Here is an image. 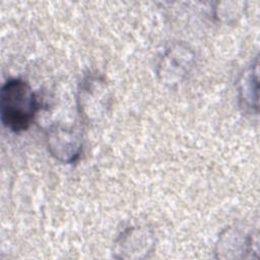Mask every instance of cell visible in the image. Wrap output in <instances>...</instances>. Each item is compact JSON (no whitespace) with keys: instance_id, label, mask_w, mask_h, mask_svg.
<instances>
[{"instance_id":"6da1fadb","label":"cell","mask_w":260,"mask_h":260,"mask_svg":"<svg viewBox=\"0 0 260 260\" xmlns=\"http://www.w3.org/2000/svg\"><path fill=\"white\" fill-rule=\"evenodd\" d=\"M40 108L30 85L20 78L8 79L0 92L1 122L8 130L25 131L32 123Z\"/></svg>"},{"instance_id":"7a4b0ae2","label":"cell","mask_w":260,"mask_h":260,"mask_svg":"<svg viewBox=\"0 0 260 260\" xmlns=\"http://www.w3.org/2000/svg\"><path fill=\"white\" fill-rule=\"evenodd\" d=\"M111 94L105 79L96 74L85 76L78 87L77 107L87 123L100 121L110 107Z\"/></svg>"},{"instance_id":"3957f363","label":"cell","mask_w":260,"mask_h":260,"mask_svg":"<svg viewBox=\"0 0 260 260\" xmlns=\"http://www.w3.org/2000/svg\"><path fill=\"white\" fill-rule=\"evenodd\" d=\"M47 146L52 156L61 162H74L82 149V133L76 126L53 125L47 133Z\"/></svg>"},{"instance_id":"277c9868","label":"cell","mask_w":260,"mask_h":260,"mask_svg":"<svg viewBox=\"0 0 260 260\" xmlns=\"http://www.w3.org/2000/svg\"><path fill=\"white\" fill-rule=\"evenodd\" d=\"M153 248L154 238L149 229L131 226L116 240L114 254L119 259H143L148 257Z\"/></svg>"},{"instance_id":"5b68a950","label":"cell","mask_w":260,"mask_h":260,"mask_svg":"<svg viewBox=\"0 0 260 260\" xmlns=\"http://www.w3.org/2000/svg\"><path fill=\"white\" fill-rule=\"evenodd\" d=\"M193 63V52L186 46L175 45L169 48L160 58L157 75L166 84H177L185 78Z\"/></svg>"},{"instance_id":"8992f818","label":"cell","mask_w":260,"mask_h":260,"mask_svg":"<svg viewBox=\"0 0 260 260\" xmlns=\"http://www.w3.org/2000/svg\"><path fill=\"white\" fill-rule=\"evenodd\" d=\"M254 241L246 233L240 230L230 228L226 229L218 238L215 247L217 258L221 259H238L245 258L253 250Z\"/></svg>"},{"instance_id":"52a82bcc","label":"cell","mask_w":260,"mask_h":260,"mask_svg":"<svg viewBox=\"0 0 260 260\" xmlns=\"http://www.w3.org/2000/svg\"><path fill=\"white\" fill-rule=\"evenodd\" d=\"M241 106L250 112L258 109V62L251 65L243 74L239 86Z\"/></svg>"}]
</instances>
